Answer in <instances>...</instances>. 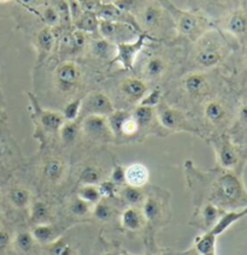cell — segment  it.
I'll use <instances>...</instances> for the list:
<instances>
[{"label": "cell", "instance_id": "obj_1", "mask_svg": "<svg viewBox=\"0 0 247 255\" xmlns=\"http://www.w3.org/2000/svg\"><path fill=\"white\" fill-rule=\"evenodd\" d=\"M210 202L226 212L246 210L247 191L237 176L226 172L219 176L212 183Z\"/></svg>", "mask_w": 247, "mask_h": 255}, {"label": "cell", "instance_id": "obj_2", "mask_svg": "<svg viewBox=\"0 0 247 255\" xmlns=\"http://www.w3.org/2000/svg\"><path fill=\"white\" fill-rule=\"evenodd\" d=\"M226 56V45L214 34H203L192 51V62L198 68L210 69L222 62Z\"/></svg>", "mask_w": 247, "mask_h": 255}, {"label": "cell", "instance_id": "obj_3", "mask_svg": "<svg viewBox=\"0 0 247 255\" xmlns=\"http://www.w3.org/2000/svg\"><path fill=\"white\" fill-rule=\"evenodd\" d=\"M83 72L81 66L74 62H63L54 70L53 80L56 88L63 94H74L82 83Z\"/></svg>", "mask_w": 247, "mask_h": 255}, {"label": "cell", "instance_id": "obj_4", "mask_svg": "<svg viewBox=\"0 0 247 255\" xmlns=\"http://www.w3.org/2000/svg\"><path fill=\"white\" fill-rule=\"evenodd\" d=\"M156 116L159 124L167 130L171 131H187V132H196V129L192 126V123L188 121L184 112L180 110L171 107L168 104L161 103L157 105Z\"/></svg>", "mask_w": 247, "mask_h": 255}, {"label": "cell", "instance_id": "obj_5", "mask_svg": "<svg viewBox=\"0 0 247 255\" xmlns=\"http://www.w3.org/2000/svg\"><path fill=\"white\" fill-rule=\"evenodd\" d=\"M99 34H100V37L107 40L113 45H120V43L133 41V39L135 40L141 33L138 29L126 24V23L100 19L99 21Z\"/></svg>", "mask_w": 247, "mask_h": 255}, {"label": "cell", "instance_id": "obj_6", "mask_svg": "<svg viewBox=\"0 0 247 255\" xmlns=\"http://www.w3.org/2000/svg\"><path fill=\"white\" fill-rule=\"evenodd\" d=\"M81 130L85 132L87 137L100 143H110L115 140V135L105 116H86L85 120L81 123Z\"/></svg>", "mask_w": 247, "mask_h": 255}, {"label": "cell", "instance_id": "obj_7", "mask_svg": "<svg viewBox=\"0 0 247 255\" xmlns=\"http://www.w3.org/2000/svg\"><path fill=\"white\" fill-rule=\"evenodd\" d=\"M148 39H151V36L142 31L134 41L116 45V54L111 63H120L122 68L126 69V70L133 69L136 57L144 50Z\"/></svg>", "mask_w": 247, "mask_h": 255}, {"label": "cell", "instance_id": "obj_8", "mask_svg": "<svg viewBox=\"0 0 247 255\" xmlns=\"http://www.w3.org/2000/svg\"><path fill=\"white\" fill-rule=\"evenodd\" d=\"M115 111L111 99L101 92H92L82 100V109L81 114L86 116L98 115V116H110Z\"/></svg>", "mask_w": 247, "mask_h": 255}, {"label": "cell", "instance_id": "obj_9", "mask_svg": "<svg viewBox=\"0 0 247 255\" xmlns=\"http://www.w3.org/2000/svg\"><path fill=\"white\" fill-rule=\"evenodd\" d=\"M181 86L186 94L192 99H200L210 92V81L204 72L193 71L185 75L181 80Z\"/></svg>", "mask_w": 247, "mask_h": 255}, {"label": "cell", "instance_id": "obj_10", "mask_svg": "<svg viewBox=\"0 0 247 255\" xmlns=\"http://www.w3.org/2000/svg\"><path fill=\"white\" fill-rule=\"evenodd\" d=\"M176 28L181 35L193 40L194 42L204 34L205 23L200 17L190 12H179L176 16Z\"/></svg>", "mask_w": 247, "mask_h": 255}, {"label": "cell", "instance_id": "obj_11", "mask_svg": "<svg viewBox=\"0 0 247 255\" xmlns=\"http://www.w3.org/2000/svg\"><path fill=\"white\" fill-rule=\"evenodd\" d=\"M147 83L140 78L128 77L120 83V93L122 97L132 104H140V101L147 94Z\"/></svg>", "mask_w": 247, "mask_h": 255}, {"label": "cell", "instance_id": "obj_12", "mask_svg": "<svg viewBox=\"0 0 247 255\" xmlns=\"http://www.w3.org/2000/svg\"><path fill=\"white\" fill-rule=\"evenodd\" d=\"M215 148H216L219 163L223 169L233 170L238 166L240 161L239 152L228 138H222V140L217 141Z\"/></svg>", "mask_w": 247, "mask_h": 255}, {"label": "cell", "instance_id": "obj_13", "mask_svg": "<svg viewBox=\"0 0 247 255\" xmlns=\"http://www.w3.org/2000/svg\"><path fill=\"white\" fill-rule=\"evenodd\" d=\"M169 70V62L164 56L152 54L142 65V75L147 81H158L165 76Z\"/></svg>", "mask_w": 247, "mask_h": 255}, {"label": "cell", "instance_id": "obj_14", "mask_svg": "<svg viewBox=\"0 0 247 255\" xmlns=\"http://www.w3.org/2000/svg\"><path fill=\"white\" fill-rule=\"evenodd\" d=\"M203 115L210 126L216 128L225 126L228 121V109L221 100L208 101L203 109Z\"/></svg>", "mask_w": 247, "mask_h": 255}, {"label": "cell", "instance_id": "obj_15", "mask_svg": "<svg viewBox=\"0 0 247 255\" xmlns=\"http://www.w3.org/2000/svg\"><path fill=\"white\" fill-rule=\"evenodd\" d=\"M97 16L100 17L101 19H105V21H113V22H121L126 23V24L132 25L135 29H138L140 33H142L141 28L139 27L138 23L135 22V19L133 18L128 12H124L116 6L115 4H104L100 5L97 10Z\"/></svg>", "mask_w": 247, "mask_h": 255}, {"label": "cell", "instance_id": "obj_16", "mask_svg": "<svg viewBox=\"0 0 247 255\" xmlns=\"http://www.w3.org/2000/svg\"><path fill=\"white\" fill-rule=\"evenodd\" d=\"M66 166L59 158H48L42 165V177L52 184H58L63 181L65 176Z\"/></svg>", "mask_w": 247, "mask_h": 255}, {"label": "cell", "instance_id": "obj_17", "mask_svg": "<svg viewBox=\"0 0 247 255\" xmlns=\"http://www.w3.org/2000/svg\"><path fill=\"white\" fill-rule=\"evenodd\" d=\"M124 176H126V183L130 187L142 188L147 184L150 179V171L144 164L135 163L129 165L124 170Z\"/></svg>", "mask_w": 247, "mask_h": 255}, {"label": "cell", "instance_id": "obj_18", "mask_svg": "<svg viewBox=\"0 0 247 255\" xmlns=\"http://www.w3.org/2000/svg\"><path fill=\"white\" fill-rule=\"evenodd\" d=\"M121 224L127 230L138 231L145 227L146 218L140 208L129 206L121 214Z\"/></svg>", "mask_w": 247, "mask_h": 255}, {"label": "cell", "instance_id": "obj_19", "mask_svg": "<svg viewBox=\"0 0 247 255\" xmlns=\"http://www.w3.org/2000/svg\"><path fill=\"white\" fill-rule=\"evenodd\" d=\"M37 118L41 124L43 130L51 134L59 132L60 128L65 123V118L60 112L51 111V110H39L37 111Z\"/></svg>", "mask_w": 247, "mask_h": 255}, {"label": "cell", "instance_id": "obj_20", "mask_svg": "<svg viewBox=\"0 0 247 255\" xmlns=\"http://www.w3.org/2000/svg\"><path fill=\"white\" fill-rule=\"evenodd\" d=\"M141 17V27H144L146 30L144 33L148 34V31H157L161 29V25H163L164 22V17H163V12L157 6H150L145 7L140 13Z\"/></svg>", "mask_w": 247, "mask_h": 255}, {"label": "cell", "instance_id": "obj_21", "mask_svg": "<svg viewBox=\"0 0 247 255\" xmlns=\"http://www.w3.org/2000/svg\"><path fill=\"white\" fill-rule=\"evenodd\" d=\"M56 36L51 27H45L37 33L36 35V51L39 56V62L47 58L54 47Z\"/></svg>", "mask_w": 247, "mask_h": 255}, {"label": "cell", "instance_id": "obj_22", "mask_svg": "<svg viewBox=\"0 0 247 255\" xmlns=\"http://www.w3.org/2000/svg\"><path fill=\"white\" fill-rule=\"evenodd\" d=\"M247 214V208L246 210H240V211H227L220 217V219L217 220L216 224L212 227L210 230L211 234H214L215 236H220L221 234H223L228 228H231L234 223H237L238 220L245 217Z\"/></svg>", "mask_w": 247, "mask_h": 255}, {"label": "cell", "instance_id": "obj_23", "mask_svg": "<svg viewBox=\"0 0 247 255\" xmlns=\"http://www.w3.org/2000/svg\"><path fill=\"white\" fill-rule=\"evenodd\" d=\"M88 50L94 57L100 58V59H113L116 54V45H113L103 37L91 40L88 42Z\"/></svg>", "mask_w": 247, "mask_h": 255}, {"label": "cell", "instance_id": "obj_24", "mask_svg": "<svg viewBox=\"0 0 247 255\" xmlns=\"http://www.w3.org/2000/svg\"><path fill=\"white\" fill-rule=\"evenodd\" d=\"M8 201L17 210H25L31 204V193L28 188L17 185L8 191Z\"/></svg>", "mask_w": 247, "mask_h": 255}, {"label": "cell", "instance_id": "obj_25", "mask_svg": "<svg viewBox=\"0 0 247 255\" xmlns=\"http://www.w3.org/2000/svg\"><path fill=\"white\" fill-rule=\"evenodd\" d=\"M29 214H30V220L35 225L39 224H48L51 219V208L46 202L37 200V201L31 202L29 206Z\"/></svg>", "mask_w": 247, "mask_h": 255}, {"label": "cell", "instance_id": "obj_26", "mask_svg": "<svg viewBox=\"0 0 247 255\" xmlns=\"http://www.w3.org/2000/svg\"><path fill=\"white\" fill-rule=\"evenodd\" d=\"M132 115L135 118L136 123H138L139 129H147L157 120L155 107L138 105L134 109Z\"/></svg>", "mask_w": 247, "mask_h": 255}, {"label": "cell", "instance_id": "obj_27", "mask_svg": "<svg viewBox=\"0 0 247 255\" xmlns=\"http://www.w3.org/2000/svg\"><path fill=\"white\" fill-rule=\"evenodd\" d=\"M74 23L77 30L83 31V33H97L99 31L98 16L93 11H83L82 14Z\"/></svg>", "mask_w": 247, "mask_h": 255}, {"label": "cell", "instance_id": "obj_28", "mask_svg": "<svg viewBox=\"0 0 247 255\" xmlns=\"http://www.w3.org/2000/svg\"><path fill=\"white\" fill-rule=\"evenodd\" d=\"M146 222H156L163 216V205L155 196H147L141 208Z\"/></svg>", "mask_w": 247, "mask_h": 255}, {"label": "cell", "instance_id": "obj_29", "mask_svg": "<svg viewBox=\"0 0 247 255\" xmlns=\"http://www.w3.org/2000/svg\"><path fill=\"white\" fill-rule=\"evenodd\" d=\"M226 211L221 210L220 207L211 204V202H208V204L202 206V208H200V218H202L204 228L210 230V229L216 224L217 220L220 219V217Z\"/></svg>", "mask_w": 247, "mask_h": 255}, {"label": "cell", "instance_id": "obj_30", "mask_svg": "<svg viewBox=\"0 0 247 255\" xmlns=\"http://www.w3.org/2000/svg\"><path fill=\"white\" fill-rule=\"evenodd\" d=\"M33 237L35 239L36 243H42V245H46V243H49L51 245L52 242H54L57 240V229L48 224H39L35 225V228L30 231Z\"/></svg>", "mask_w": 247, "mask_h": 255}, {"label": "cell", "instance_id": "obj_31", "mask_svg": "<svg viewBox=\"0 0 247 255\" xmlns=\"http://www.w3.org/2000/svg\"><path fill=\"white\" fill-rule=\"evenodd\" d=\"M120 195L128 205L133 206V207H139V206L144 204L145 199H146L141 188L130 187L128 184L120 190Z\"/></svg>", "mask_w": 247, "mask_h": 255}, {"label": "cell", "instance_id": "obj_32", "mask_svg": "<svg viewBox=\"0 0 247 255\" xmlns=\"http://www.w3.org/2000/svg\"><path fill=\"white\" fill-rule=\"evenodd\" d=\"M81 132V124L76 121L65 122L60 128L59 135L64 144H72L78 138Z\"/></svg>", "mask_w": 247, "mask_h": 255}, {"label": "cell", "instance_id": "obj_33", "mask_svg": "<svg viewBox=\"0 0 247 255\" xmlns=\"http://www.w3.org/2000/svg\"><path fill=\"white\" fill-rule=\"evenodd\" d=\"M217 236L211 234L210 231L202 235L196 240L194 243V251L199 254H210L215 253V245H216Z\"/></svg>", "mask_w": 247, "mask_h": 255}, {"label": "cell", "instance_id": "obj_34", "mask_svg": "<svg viewBox=\"0 0 247 255\" xmlns=\"http://www.w3.org/2000/svg\"><path fill=\"white\" fill-rule=\"evenodd\" d=\"M77 196L80 199H82L83 201L88 202L89 205H95L97 202H99L103 199L101 198L99 187L94 184H83L82 187L80 188V190H78Z\"/></svg>", "mask_w": 247, "mask_h": 255}, {"label": "cell", "instance_id": "obj_35", "mask_svg": "<svg viewBox=\"0 0 247 255\" xmlns=\"http://www.w3.org/2000/svg\"><path fill=\"white\" fill-rule=\"evenodd\" d=\"M80 182L83 184L98 185L101 182V170L95 165H87L80 172Z\"/></svg>", "mask_w": 247, "mask_h": 255}, {"label": "cell", "instance_id": "obj_36", "mask_svg": "<svg viewBox=\"0 0 247 255\" xmlns=\"http://www.w3.org/2000/svg\"><path fill=\"white\" fill-rule=\"evenodd\" d=\"M35 239L33 237L30 231H21L16 235L14 237V246L18 251H21L22 253H28L35 246Z\"/></svg>", "mask_w": 247, "mask_h": 255}, {"label": "cell", "instance_id": "obj_37", "mask_svg": "<svg viewBox=\"0 0 247 255\" xmlns=\"http://www.w3.org/2000/svg\"><path fill=\"white\" fill-rule=\"evenodd\" d=\"M113 213H115L113 207L105 199H101L100 201L94 205V208H93V216L100 222H109L113 217Z\"/></svg>", "mask_w": 247, "mask_h": 255}, {"label": "cell", "instance_id": "obj_38", "mask_svg": "<svg viewBox=\"0 0 247 255\" xmlns=\"http://www.w3.org/2000/svg\"><path fill=\"white\" fill-rule=\"evenodd\" d=\"M81 109H82V99H81V98H77V99L71 100L70 103L66 104L62 115L63 117L65 118L66 122L76 121L78 116L81 115Z\"/></svg>", "mask_w": 247, "mask_h": 255}, {"label": "cell", "instance_id": "obj_39", "mask_svg": "<svg viewBox=\"0 0 247 255\" xmlns=\"http://www.w3.org/2000/svg\"><path fill=\"white\" fill-rule=\"evenodd\" d=\"M69 211L71 214L76 217H86L91 213L92 211V205H89L88 202L83 201L82 199L74 198L69 202Z\"/></svg>", "mask_w": 247, "mask_h": 255}, {"label": "cell", "instance_id": "obj_40", "mask_svg": "<svg viewBox=\"0 0 247 255\" xmlns=\"http://www.w3.org/2000/svg\"><path fill=\"white\" fill-rule=\"evenodd\" d=\"M139 130L140 129H139V126L138 123H136L135 118L133 117L132 114L128 112L126 117H124V120L122 121L120 131H118L117 136H133L135 135ZM117 136H116V137H117Z\"/></svg>", "mask_w": 247, "mask_h": 255}, {"label": "cell", "instance_id": "obj_41", "mask_svg": "<svg viewBox=\"0 0 247 255\" xmlns=\"http://www.w3.org/2000/svg\"><path fill=\"white\" fill-rule=\"evenodd\" d=\"M74 253L70 243L63 239H57L52 242L48 249V255H74Z\"/></svg>", "mask_w": 247, "mask_h": 255}, {"label": "cell", "instance_id": "obj_42", "mask_svg": "<svg viewBox=\"0 0 247 255\" xmlns=\"http://www.w3.org/2000/svg\"><path fill=\"white\" fill-rule=\"evenodd\" d=\"M161 101H162V92L159 88H156L153 89L152 92L147 93V94L144 97V99L140 101L139 105L156 107L159 103H161Z\"/></svg>", "mask_w": 247, "mask_h": 255}, {"label": "cell", "instance_id": "obj_43", "mask_svg": "<svg viewBox=\"0 0 247 255\" xmlns=\"http://www.w3.org/2000/svg\"><path fill=\"white\" fill-rule=\"evenodd\" d=\"M98 187H99V190H100L101 198L103 199L112 198V196L116 195V193H117V185L113 183V182L110 181V179L109 181L100 182V183L98 184Z\"/></svg>", "mask_w": 247, "mask_h": 255}, {"label": "cell", "instance_id": "obj_44", "mask_svg": "<svg viewBox=\"0 0 247 255\" xmlns=\"http://www.w3.org/2000/svg\"><path fill=\"white\" fill-rule=\"evenodd\" d=\"M124 170L121 165H116L115 169L112 170L111 172V177H110V181L113 182L116 185H121L123 183H126V176H124Z\"/></svg>", "mask_w": 247, "mask_h": 255}, {"label": "cell", "instance_id": "obj_45", "mask_svg": "<svg viewBox=\"0 0 247 255\" xmlns=\"http://www.w3.org/2000/svg\"><path fill=\"white\" fill-rule=\"evenodd\" d=\"M11 242V237L10 234L5 230H0V251L5 249L10 245Z\"/></svg>", "mask_w": 247, "mask_h": 255}, {"label": "cell", "instance_id": "obj_46", "mask_svg": "<svg viewBox=\"0 0 247 255\" xmlns=\"http://www.w3.org/2000/svg\"><path fill=\"white\" fill-rule=\"evenodd\" d=\"M45 18H46V22H47L49 25H52L58 22V13L53 10V8H48V10H46L45 12Z\"/></svg>", "mask_w": 247, "mask_h": 255}, {"label": "cell", "instance_id": "obj_47", "mask_svg": "<svg viewBox=\"0 0 247 255\" xmlns=\"http://www.w3.org/2000/svg\"><path fill=\"white\" fill-rule=\"evenodd\" d=\"M21 1L23 2V4L29 5V4H34V2H36L37 0H21Z\"/></svg>", "mask_w": 247, "mask_h": 255}, {"label": "cell", "instance_id": "obj_48", "mask_svg": "<svg viewBox=\"0 0 247 255\" xmlns=\"http://www.w3.org/2000/svg\"><path fill=\"white\" fill-rule=\"evenodd\" d=\"M193 255H216V253H210V254H199V253H194Z\"/></svg>", "mask_w": 247, "mask_h": 255}, {"label": "cell", "instance_id": "obj_49", "mask_svg": "<svg viewBox=\"0 0 247 255\" xmlns=\"http://www.w3.org/2000/svg\"><path fill=\"white\" fill-rule=\"evenodd\" d=\"M120 255H134V254H132V253H128V252H123V253L120 254Z\"/></svg>", "mask_w": 247, "mask_h": 255}, {"label": "cell", "instance_id": "obj_50", "mask_svg": "<svg viewBox=\"0 0 247 255\" xmlns=\"http://www.w3.org/2000/svg\"><path fill=\"white\" fill-rule=\"evenodd\" d=\"M1 217H2V212H1V208H0V220H1Z\"/></svg>", "mask_w": 247, "mask_h": 255}, {"label": "cell", "instance_id": "obj_51", "mask_svg": "<svg viewBox=\"0 0 247 255\" xmlns=\"http://www.w3.org/2000/svg\"><path fill=\"white\" fill-rule=\"evenodd\" d=\"M105 255H116V254H112V253H109V254H105Z\"/></svg>", "mask_w": 247, "mask_h": 255}, {"label": "cell", "instance_id": "obj_52", "mask_svg": "<svg viewBox=\"0 0 247 255\" xmlns=\"http://www.w3.org/2000/svg\"><path fill=\"white\" fill-rule=\"evenodd\" d=\"M0 154H1V150H0Z\"/></svg>", "mask_w": 247, "mask_h": 255}, {"label": "cell", "instance_id": "obj_53", "mask_svg": "<svg viewBox=\"0 0 247 255\" xmlns=\"http://www.w3.org/2000/svg\"><path fill=\"white\" fill-rule=\"evenodd\" d=\"M1 1H5V0H1Z\"/></svg>", "mask_w": 247, "mask_h": 255}]
</instances>
